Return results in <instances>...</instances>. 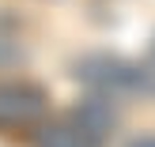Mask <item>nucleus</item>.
<instances>
[{"label": "nucleus", "instance_id": "nucleus-1", "mask_svg": "<svg viewBox=\"0 0 155 147\" xmlns=\"http://www.w3.org/2000/svg\"><path fill=\"white\" fill-rule=\"evenodd\" d=\"M45 117V91L27 79H0V132H27Z\"/></svg>", "mask_w": 155, "mask_h": 147}, {"label": "nucleus", "instance_id": "nucleus-3", "mask_svg": "<svg viewBox=\"0 0 155 147\" xmlns=\"http://www.w3.org/2000/svg\"><path fill=\"white\" fill-rule=\"evenodd\" d=\"M133 147H155V136H144V140H136Z\"/></svg>", "mask_w": 155, "mask_h": 147}, {"label": "nucleus", "instance_id": "nucleus-2", "mask_svg": "<svg viewBox=\"0 0 155 147\" xmlns=\"http://www.w3.org/2000/svg\"><path fill=\"white\" fill-rule=\"evenodd\" d=\"M98 125L87 117V113H72V117L49 121L34 132V147H98Z\"/></svg>", "mask_w": 155, "mask_h": 147}]
</instances>
